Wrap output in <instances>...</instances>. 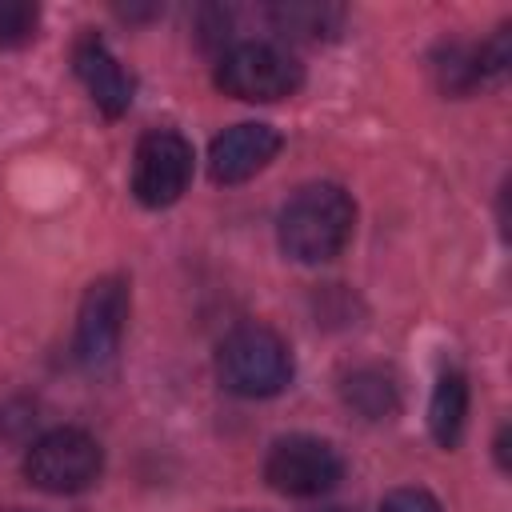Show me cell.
Returning <instances> with one entry per match:
<instances>
[{"label": "cell", "instance_id": "2", "mask_svg": "<svg viewBox=\"0 0 512 512\" xmlns=\"http://www.w3.org/2000/svg\"><path fill=\"white\" fill-rule=\"evenodd\" d=\"M216 372H220V384L228 392L248 396V400H264V396H276V392L288 388L292 352L272 328L240 324L220 340Z\"/></svg>", "mask_w": 512, "mask_h": 512}, {"label": "cell", "instance_id": "11", "mask_svg": "<svg viewBox=\"0 0 512 512\" xmlns=\"http://www.w3.org/2000/svg\"><path fill=\"white\" fill-rule=\"evenodd\" d=\"M464 416H468V380L460 372H444L428 400V428L436 444L452 448L464 436Z\"/></svg>", "mask_w": 512, "mask_h": 512}, {"label": "cell", "instance_id": "16", "mask_svg": "<svg viewBox=\"0 0 512 512\" xmlns=\"http://www.w3.org/2000/svg\"><path fill=\"white\" fill-rule=\"evenodd\" d=\"M320 512H344V508H320Z\"/></svg>", "mask_w": 512, "mask_h": 512}, {"label": "cell", "instance_id": "10", "mask_svg": "<svg viewBox=\"0 0 512 512\" xmlns=\"http://www.w3.org/2000/svg\"><path fill=\"white\" fill-rule=\"evenodd\" d=\"M268 20L276 32L296 36V40H324L336 36L344 8L340 4H316V0H280L268 8Z\"/></svg>", "mask_w": 512, "mask_h": 512}, {"label": "cell", "instance_id": "7", "mask_svg": "<svg viewBox=\"0 0 512 512\" xmlns=\"http://www.w3.org/2000/svg\"><path fill=\"white\" fill-rule=\"evenodd\" d=\"M344 464L320 436H284L264 460V480L284 496H320L340 480Z\"/></svg>", "mask_w": 512, "mask_h": 512}, {"label": "cell", "instance_id": "12", "mask_svg": "<svg viewBox=\"0 0 512 512\" xmlns=\"http://www.w3.org/2000/svg\"><path fill=\"white\" fill-rule=\"evenodd\" d=\"M344 400L364 420H388L400 408V388L384 368H356L344 380Z\"/></svg>", "mask_w": 512, "mask_h": 512}, {"label": "cell", "instance_id": "3", "mask_svg": "<svg viewBox=\"0 0 512 512\" xmlns=\"http://www.w3.org/2000/svg\"><path fill=\"white\" fill-rule=\"evenodd\" d=\"M300 80H304L300 64L284 48L264 44V40H244V44L228 48L216 64V88L224 96H236L248 104L284 100L300 88Z\"/></svg>", "mask_w": 512, "mask_h": 512}, {"label": "cell", "instance_id": "14", "mask_svg": "<svg viewBox=\"0 0 512 512\" xmlns=\"http://www.w3.org/2000/svg\"><path fill=\"white\" fill-rule=\"evenodd\" d=\"M40 12L28 0H0V48H16L36 36Z\"/></svg>", "mask_w": 512, "mask_h": 512}, {"label": "cell", "instance_id": "13", "mask_svg": "<svg viewBox=\"0 0 512 512\" xmlns=\"http://www.w3.org/2000/svg\"><path fill=\"white\" fill-rule=\"evenodd\" d=\"M432 72H436V84H440L448 96H464V92H472V88L484 84L476 44H460V40H448V44L436 48Z\"/></svg>", "mask_w": 512, "mask_h": 512}, {"label": "cell", "instance_id": "4", "mask_svg": "<svg viewBox=\"0 0 512 512\" xmlns=\"http://www.w3.org/2000/svg\"><path fill=\"white\" fill-rule=\"evenodd\" d=\"M100 468H104V452L84 428H52L40 440H32V448L24 452L28 484L52 496L84 492L88 484H96Z\"/></svg>", "mask_w": 512, "mask_h": 512}, {"label": "cell", "instance_id": "6", "mask_svg": "<svg viewBox=\"0 0 512 512\" xmlns=\"http://www.w3.org/2000/svg\"><path fill=\"white\" fill-rule=\"evenodd\" d=\"M124 320H128V284L120 276L92 280L76 312V340H72L76 360L84 368H104L120 348Z\"/></svg>", "mask_w": 512, "mask_h": 512}, {"label": "cell", "instance_id": "1", "mask_svg": "<svg viewBox=\"0 0 512 512\" xmlns=\"http://www.w3.org/2000/svg\"><path fill=\"white\" fill-rule=\"evenodd\" d=\"M352 224L356 204L340 184H308L284 204L276 236L284 256H292L296 264H324L344 252V244L352 240Z\"/></svg>", "mask_w": 512, "mask_h": 512}, {"label": "cell", "instance_id": "8", "mask_svg": "<svg viewBox=\"0 0 512 512\" xmlns=\"http://www.w3.org/2000/svg\"><path fill=\"white\" fill-rule=\"evenodd\" d=\"M280 152V132L272 124H232L208 148V172L216 184H244L268 168Z\"/></svg>", "mask_w": 512, "mask_h": 512}, {"label": "cell", "instance_id": "5", "mask_svg": "<svg viewBox=\"0 0 512 512\" xmlns=\"http://www.w3.org/2000/svg\"><path fill=\"white\" fill-rule=\"evenodd\" d=\"M192 180V144L172 132V128H156L148 136H140L136 144V160H132V192L144 208H168L184 196Z\"/></svg>", "mask_w": 512, "mask_h": 512}, {"label": "cell", "instance_id": "9", "mask_svg": "<svg viewBox=\"0 0 512 512\" xmlns=\"http://www.w3.org/2000/svg\"><path fill=\"white\" fill-rule=\"evenodd\" d=\"M72 64H76V76L80 84L88 88V96L96 100V108L104 116H124L128 104H132V80L128 72L120 68V60L108 52V44L100 36H80L76 48H72Z\"/></svg>", "mask_w": 512, "mask_h": 512}, {"label": "cell", "instance_id": "15", "mask_svg": "<svg viewBox=\"0 0 512 512\" xmlns=\"http://www.w3.org/2000/svg\"><path fill=\"white\" fill-rule=\"evenodd\" d=\"M380 512H440V500L428 488H396L380 500Z\"/></svg>", "mask_w": 512, "mask_h": 512}]
</instances>
